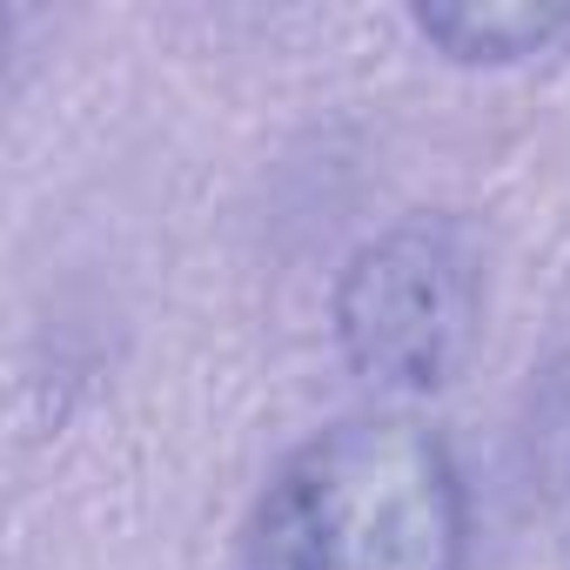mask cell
I'll return each mask as SVG.
<instances>
[{"label": "cell", "instance_id": "6da1fadb", "mask_svg": "<svg viewBox=\"0 0 570 570\" xmlns=\"http://www.w3.org/2000/svg\"><path fill=\"white\" fill-rule=\"evenodd\" d=\"M470 483L443 430L363 410L296 443L242 523V570H463Z\"/></svg>", "mask_w": 570, "mask_h": 570}, {"label": "cell", "instance_id": "7a4b0ae2", "mask_svg": "<svg viewBox=\"0 0 570 570\" xmlns=\"http://www.w3.org/2000/svg\"><path fill=\"white\" fill-rule=\"evenodd\" d=\"M490 309L483 235L463 215H403L370 235L330 296L343 363L383 396H430L463 376Z\"/></svg>", "mask_w": 570, "mask_h": 570}, {"label": "cell", "instance_id": "3957f363", "mask_svg": "<svg viewBox=\"0 0 570 570\" xmlns=\"http://www.w3.org/2000/svg\"><path fill=\"white\" fill-rule=\"evenodd\" d=\"M410 28L456 68H517V61L570 41V8H530V0H503V8H416Z\"/></svg>", "mask_w": 570, "mask_h": 570}]
</instances>
